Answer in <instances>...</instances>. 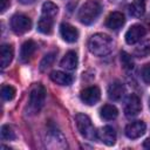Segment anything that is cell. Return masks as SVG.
Listing matches in <instances>:
<instances>
[{"label":"cell","instance_id":"obj_25","mask_svg":"<svg viewBox=\"0 0 150 150\" xmlns=\"http://www.w3.org/2000/svg\"><path fill=\"white\" fill-rule=\"evenodd\" d=\"M15 132L13 130V128L8 124H5L1 127V138L4 141H12L15 139Z\"/></svg>","mask_w":150,"mask_h":150},{"label":"cell","instance_id":"obj_12","mask_svg":"<svg viewBox=\"0 0 150 150\" xmlns=\"http://www.w3.org/2000/svg\"><path fill=\"white\" fill-rule=\"evenodd\" d=\"M125 22V18L121 12H112L108 15L105 20V26L112 30L120 29Z\"/></svg>","mask_w":150,"mask_h":150},{"label":"cell","instance_id":"obj_28","mask_svg":"<svg viewBox=\"0 0 150 150\" xmlns=\"http://www.w3.org/2000/svg\"><path fill=\"white\" fill-rule=\"evenodd\" d=\"M1 2V13H4L11 5V0H0Z\"/></svg>","mask_w":150,"mask_h":150},{"label":"cell","instance_id":"obj_4","mask_svg":"<svg viewBox=\"0 0 150 150\" xmlns=\"http://www.w3.org/2000/svg\"><path fill=\"white\" fill-rule=\"evenodd\" d=\"M45 101H46V89L42 84L38 83L32 88L29 93V101H28L29 111L32 114L39 112L40 109L43 107Z\"/></svg>","mask_w":150,"mask_h":150},{"label":"cell","instance_id":"obj_8","mask_svg":"<svg viewBox=\"0 0 150 150\" xmlns=\"http://www.w3.org/2000/svg\"><path fill=\"white\" fill-rule=\"evenodd\" d=\"M146 33V29L142 26V25H132L125 33V42L128 45H135L136 42H138Z\"/></svg>","mask_w":150,"mask_h":150},{"label":"cell","instance_id":"obj_18","mask_svg":"<svg viewBox=\"0 0 150 150\" xmlns=\"http://www.w3.org/2000/svg\"><path fill=\"white\" fill-rule=\"evenodd\" d=\"M54 19L48 15L41 14L39 22H38V29L42 34H50L53 32V25H54Z\"/></svg>","mask_w":150,"mask_h":150},{"label":"cell","instance_id":"obj_23","mask_svg":"<svg viewBox=\"0 0 150 150\" xmlns=\"http://www.w3.org/2000/svg\"><path fill=\"white\" fill-rule=\"evenodd\" d=\"M16 91H15V88L9 86V84H4L1 87V97L2 100L5 101H12L15 96Z\"/></svg>","mask_w":150,"mask_h":150},{"label":"cell","instance_id":"obj_30","mask_svg":"<svg viewBox=\"0 0 150 150\" xmlns=\"http://www.w3.org/2000/svg\"><path fill=\"white\" fill-rule=\"evenodd\" d=\"M21 4H25V5H28V4H33V2H35L36 0H19Z\"/></svg>","mask_w":150,"mask_h":150},{"label":"cell","instance_id":"obj_10","mask_svg":"<svg viewBox=\"0 0 150 150\" xmlns=\"http://www.w3.org/2000/svg\"><path fill=\"white\" fill-rule=\"evenodd\" d=\"M97 139L103 142L105 145L111 146L116 143V132L112 127L105 125L97 131Z\"/></svg>","mask_w":150,"mask_h":150},{"label":"cell","instance_id":"obj_6","mask_svg":"<svg viewBox=\"0 0 150 150\" xmlns=\"http://www.w3.org/2000/svg\"><path fill=\"white\" fill-rule=\"evenodd\" d=\"M142 109V104H141V100L137 95L131 94L127 101H125V105H124V115L129 118L135 117L139 114Z\"/></svg>","mask_w":150,"mask_h":150},{"label":"cell","instance_id":"obj_27","mask_svg":"<svg viewBox=\"0 0 150 150\" xmlns=\"http://www.w3.org/2000/svg\"><path fill=\"white\" fill-rule=\"evenodd\" d=\"M142 79L146 84H150V62L143 66V68H142Z\"/></svg>","mask_w":150,"mask_h":150},{"label":"cell","instance_id":"obj_29","mask_svg":"<svg viewBox=\"0 0 150 150\" xmlns=\"http://www.w3.org/2000/svg\"><path fill=\"white\" fill-rule=\"evenodd\" d=\"M143 146L148 150H150V138H146L144 142H143Z\"/></svg>","mask_w":150,"mask_h":150},{"label":"cell","instance_id":"obj_3","mask_svg":"<svg viewBox=\"0 0 150 150\" xmlns=\"http://www.w3.org/2000/svg\"><path fill=\"white\" fill-rule=\"evenodd\" d=\"M75 122H76L77 130L84 138L89 141H97V131L95 130L91 123V120L86 114H81V112L76 114Z\"/></svg>","mask_w":150,"mask_h":150},{"label":"cell","instance_id":"obj_22","mask_svg":"<svg viewBox=\"0 0 150 150\" xmlns=\"http://www.w3.org/2000/svg\"><path fill=\"white\" fill-rule=\"evenodd\" d=\"M57 12H59V7L54 2H52V1L43 2V5H42V14L43 15L55 18L57 15Z\"/></svg>","mask_w":150,"mask_h":150},{"label":"cell","instance_id":"obj_5","mask_svg":"<svg viewBox=\"0 0 150 150\" xmlns=\"http://www.w3.org/2000/svg\"><path fill=\"white\" fill-rule=\"evenodd\" d=\"M11 28L15 34H23L32 28V21L25 14H14L11 19Z\"/></svg>","mask_w":150,"mask_h":150},{"label":"cell","instance_id":"obj_14","mask_svg":"<svg viewBox=\"0 0 150 150\" xmlns=\"http://www.w3.org/2000/svg\"><path fill=\"white\" fill-rule=\"evenodd\" d=\"M36 48H38V46L33 40L25 41L21 46V49H20V60H21V62H28L32 59L33 54L35 53Z\"/></svg>","mask_w":150,"mask_h":150},{"label":"cell","instance_id":"obj_15","mask_svg":"<svg viewBox=\"0 0 150 150\" xmlns=\"http://www.w3.org/2000/svg\"><path fill=\"white\" fill-rule=\"evenodd\" d=\"M0 61H1V68L5 69L9 66V63L12 62L13 60V56H14V50H13V47L9 45V43H4L1 46V49H0Z\"/></svg>","mask_w":150,"mask_h":150},{"label":"cell","instance_id":"obj_7","mask_svg":"<svg viewBox=\"0 0 150 150\" xmlns=\"http://www.w3.org/2000/svg\"><path fill=\"white\" fill-rule=\"evenodd\" d=\"M80 97L82 100V102H84L88 105H94L100 101L101 97V90L98 87L96 86H91L88 87L86 89H83L80 94Z\"/></svg>","mask_w":150,"mask_h":150},{"label":"cell","instance_id":"obj_1","mask_svg":"<svg viewBox=\"0 0 150 150\" xmlns=\"http://www.w3.org/2000/svg\"><path fill=\"white\" fill-rule=\"evenodd\" d=\"M114 47L112 39L103 33H97L90 36L88 41V48L91 54L96 56H105L108 55Z\"/></svg>","mask_w":150,"mask_h":150},{"label":"cell","instance_id":"obj_2","mask_svg":"<svg viewBox=\"0 0 150 150\" xmlns=\"http://www.w3.org/2000/svg\"><path fill=\"white\" fill-rule=\"evenodd\" d=\"M101 11L102 6L97 0H88L79 9L77 19L83 25H91L98 18Z\"/></svg>","mask_w":150,"mask_h":150},{"label":"cell","instance_id":"obj_21","mask_svg":"<svg viewBox=\"0 0 150 150\" xmlns=\"http://www.w3.org/2000/svg\"><path fill=\"white\" fill-rule=\"evenodd\" d=\"M150 54V40L141 42L134 50V55L137 57H145Z\"/></svg>","mask_w":150,"mask_h":150},{"label":"cell","instance_id":"obj_17","mask_svg":"<svg viewBox=\"0 0 150 150\" xmlns=\"http://www.w3.org/2000/svg\"><path fill=\"white\" fill-rule=\"evenodd\" d=\"M60 66L67 70H74L77 67V55L74 50H69L62 57Z\"/></svg>","mask_w":150,"mask_h":150},{"label":"cell","instance_id":"obj_20","mask_svg":"<svg viewBox=\"0 0 150 150\" xmlns=\"http://www.w3.org/2000/svg\"><path fill=\"white\" fill-rule=\"evenodd\" d=\"M117 115H118V110L112 104H104L101 108V117L107 120V121L115 120L117 117Z\"/></svg>","mask_w":150,"mask_h":150},{"label":"cell","instance_id":"obj_31","mask_svg":"<svg viewBox=\"0 0 150 150\" xmlns=\"http://www.w3.org/2000/svg\"><path fill=\"white\" fill-rule=\"evenodd\" d=\"M149 108H150V98H149Z\"/></svg>","mask_w":150,"mask_h":150},{"label":"cell","instance_id":"obj_16","mask_svg":"<svg viewBox=\"0 0 150 150\" xmlns=\"http://www.w3.org/2000/svg\"><path fill=\"white\" fill-rule=\"evenodd\" d=\"M50 80L59 84V86H70L73 83V77L71 75L64 73V71H60V70H54L50 73L49 75Z\"/></svg>","mask_w":150,"mask_h":150},{"label":"cell","instance_id":"obj_26","mask_svg":"<svg viewBox=\"0 0 150 150\" xmlns=\"http://www.w3.org/2000/svg\"><path fill=\"white\" fill-rule=\"evenodd\" d=\"M121 63L124 69L131 70L134 68V61L132 57L127 53V52H121Z\"/></svg>","mask_w":150,"mask_h":150},{"label":"cell","instance_id":"obj_19","mask_svg":"<svg viewBox=\"0 0 150 150\" xmlns=\"http://www.w3.org/2000/svg\"><path fill=\"white\" fill-rule=\"evenodd\" d=\"M129 14L134 18H141L145 12V2L144 0H134L128 7Z\"/></svg>","mask_w":150,"mask_h":150},{"label":"cell","instance_id":"obj_13","mask_svg":"<svg viewBox=\"0 0 150 150\" xmlns=\"http://www.w3.org/2000/svg\"><path fill=\"white\" fill-rule=\"evenodd\" d=\"M125 93L124 84L120 81H114L108 87V97L112 101H120Z\"/></svg>","mask_w":150,"mask_h":150},{"label":"cell","instance_id":"obj_24","mask_svg":"<svg viewBox=\"0 0 150 150\" xmlns=\"http://www.w3.org/2000/svg\"><path fill=\"white\" fill-rule=\"evenodd\" d=\"M55 55H56L55 52H52V53H48L43 56V59L40 62V70L41 71H45L46 69H48L53 64V62L55 60Z\"/></svg>","mask_w":150,"mask_h":150},{"label":"cell","instance_id":"obj_11","mask_svg":"<svg viewBox=\"0 0 150 150\" xmlns=\"http://www.w3.org/2000/svg\"><path fill=\"white\" fill-rule=\"evenodd\" d=\"M60 34L62 36V39L69 43H73V42H76L77 39H79V32L77 29L71 26L70 23H61L60 26Z\"/></svg>","mask_w":150,"mask_h":150},{"label":"cell","instance_id":"obj_9","mask_svg":"<svg viewBox=\"0 0 150 150\" xmlns=\"http://www.w3.org/2000/svg\"><path fill=\"white\" fill-rule=\"evenodd\" d=\"M145 129H146V125L143 121H136V122H132V123H129L127 127H125V136L130 139H136L138 137H141L142 135H144L145 132Z\"/></svg>","mask_w":150,"mask_h":150}]
</instances>
